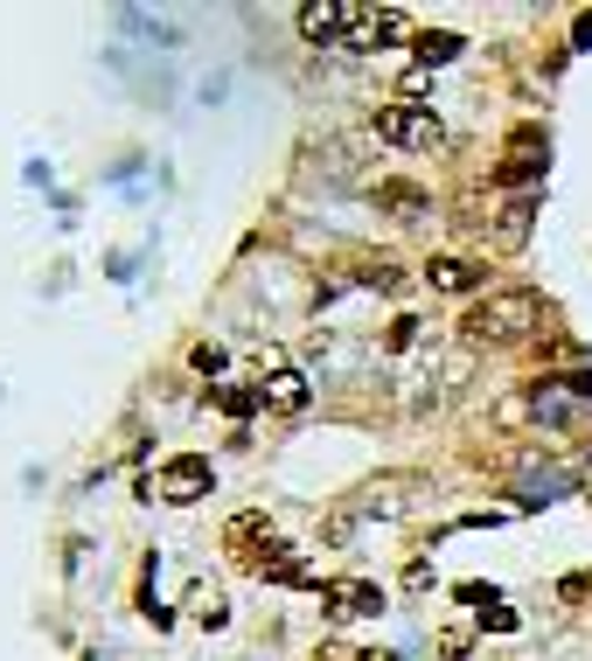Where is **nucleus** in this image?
Here are the masks:
<instances>
[{
	"instance_id": "obj_1",
	"label": "nucleus",
	"mask_w": 592,
	"mask_h": 661,
	"mask_svg": "<svg viewBox=\"0 0 592 661\" xmlns=\"http://www.w3.org/2000/svg\"><path fill=\"white\" fill-rule=\"evenodd\" d=\"M536 321H544V293L502 286V293H488L460 313V341H468V349H502V341H523Z\"/></svg>"
},
{
	"instance_id": "obj_2",
	"label": "nucleus",
	"mask_w": 592,
	"mask_h": 661,
	"mask_svg": "<svg viewBox=\"0 0 592 661\" xmlns=\"http://www.w3.org/2000/svg\"><path fill=\"white\" fill-rule=\"evenodd\" d=\"M377 140L411 147V153H440L446 147V126L425 112V104H383L377 112Z\"/></svg>"
},
{
	"instance_id": "obj_3",
	"label": "nucleus",
	"mask_w": 592,
	"mask_h": 661,
	"mask_svg": "<svg viewBox=\"0 0 592 661\" xmlns=\"http://www.w3.org/2000/svg\"><path fill=\"white\" fill-rule=\"evenodd\" d=\"M363 21H370V8H355V0H307V8H300V36L307 42H355Z\"/></svg>"
},
{
	"instance_id": "obj_4",
	"label": "nucleus",
	"mask_w": 592,
	"mask_h": 661,
	"mask_svg": "<svg viewBox=\"0 0 592 661\" xmlns=\"http://www.w3.org/2000/svg\"><path fill=\"white\" fill-rule=\"evenodd\" d=\"M210 488H217V467L202 460V453H174L161 467V494L168 501H195V494H210Z\"/></svg>"
},
{
	"instance_id": "obj_5",
	"label": "nucleus",
	"mask_w": 592,
	"mask_h": 661,
	"mask_svg": "<svg viewBox=\"0 0 592 661\" xmlns=\"http://www.w3.org/2000/svg\"><path fill=\"white\" fill-rule=\"evenodd\" d=\"M425 279H432V293H481L488 264H474V258H432Z\"/></svg>"
},
{
	"instance_id": "obj_6",
	"label": "nucleus",
	"mask_w": 592,
	"mask_h": 661,
	"mask_svg": "<svg viewBox=\"0 0 592 661\" xmlns=\"http://www.w3.org/2000/svg\"><path fill=\"white\" fill-rule=\"evenodd\" d=\"M530 230H536V196L502 202V217H495V244H502V251H523V244H530Z\"/></svg>"
},
{
	"instance_id": "obj_7",
	"label": "nucleus",
	"mask_w": 592,
	"mask_h": 661,
	"mask_svg": "<svg viewBox=\"0 0 592 661\" xmlns=\"http://www.w3.org/2000/svg\"><path fill=\"white\" fill-rule=\"evenodd\" d=\"M544 174V132H516V147H509V161H502V181H536Z\"/></svg>"
},
{
	"instance_id": "obj_8",
	"label": "nucleus",
	"mask_w": 592,
	"mask_h": 661,
	"mask_svg": "<svg viewBox=\"0 0 592 661\" xmlns=\"http://www.w3.org/2000/svg\"><path fill=\"white\" fill-rule=\"evenodd\" d=\"M460 49H468V36H453V29H419V36H411V57H419V70L453 63Z\"/></svg>"
},
{
	"instance_id": "obj_9",
	"label": "nucleus",
	"mask_w": 592,
	"mask_h": 661,
	"mask_svg": "<svg viewBox=\"0 0 592 661\" xmlns=\"http://www.w3.org/2000/svg\"><path fill=\"white\" fill-rule=\"evenodd\" d=\"M259 390H265V404H272V411H307V397H314L300 369H279V377H259Z\"/></svg>"
},
{
	"instance_id": "obj_10",
	"label": "nucleus",
	"mask_w": 592,
	"mask_h": 661,
	"mask_svg": "<svg viewBox=\"0 0 592 661\" xmlns=\"http://www.w3.org/2000/svg\"><path fill=\"white\" fill-rule=\"evenodd\" d=\"M398 36H404V14H398V8H370V21L355 29V42H349V49H391Z\"/></svg>"
},
{
	"instance_id": "obj_11",
	"label": "nucleus",
	"mask_w": 592,
	"mask_h": 661,
	"mask_svg": "<svg viewBox=\"0 0 592 661\" xmlns=\"http://www.w3.org/2000/svg\"><path fill=\"white\" fill-rule=\"evenodd\" d=\"M377 209H391V217H419L425 189H411V181H377Z\"/></svg>"
},
{
	"instance_id": "obj_12",
	"label": "nucleus",
	"mask_w": 592,
	"mask_h": 661,
	"mask_svg": "<svg viewBox=\"0 0 592 661\" xmlns=\"http://www.w3.org/2000/svg\"><path fill=\"white\" fill-rule=\"evenodd\" d=\"M328 599H334V613H383V592L363 585V578H355V585H334Z\"/></svg>"
},
{
	"instance_id": "obj_13",
	"label": "nucleus",
	"mask_w": 592,
	"mask_h": 661,
	"mask_svg": "<svg viewBox=\"0 0 592 661\" xmlns=\"http://www.w3.org/2000/svg\"><path fill=\"white\" fill-rule=\"evenodd\" d=\"M349 279H355V286H398L404 272H398V258H363V264H355Z\"/></svg>"
},
{
	"instance_id": "obj_14",
	"label": "nucleus",
	"mask_w": 592,
	"mask_h": 661,
	"mask_svg": "<svg viewBox=\"0 0 592 661\" xmlns=\"http://www.w3.org/2000/svg\"><path fill=\"white\" fill-rule=\"evenodd\" d=\"M217 404H223L230 418H251V404H259V390H251V383H223V390H217Z\"/></svg>"
},
{
	"instance_id": "obj_15",
	"label": "nucleus",
	"mask_w": 592,
	"mask_h": 661,
	"mask_svg": "<svg viewBox=\"0 0 592 661\" xmlns=\"http://www.w3.org/2000/svg\"><path fill=\"white\" fill-rule=\"evenodd\" d=\"M307 661H355V648H334V641H328V648H314Z\"/></svg>"
},
{
	"instance_id": "obj_16",
	"label": "nucleus",
	"mask_w": 592,
	"mask_h": 661,
	"mask_svg": "<svg viewBox=\"0 0 592 661\" xmlns=\"http://www.w3.org/2000/svg\"><path fill=\"white\" fill-rule=\"evenodd\" d=\"M572 390H579V397H592V369H572Z\"/></svg>"
},
{
	"instance_id": "obj_17",
	"label": "nucleus",
	"mask_w": 592,
	"mask_h": 661,
	"mask_svg": "<svg viewBox=\"0 0 592 661\" xmlns=\"http://www.w3.org/2000/svg\"><path fill=\"white\" fill-rule=\"evenodd\" d=\"M579 49H592V14H579Z\"/></svg>"
},
{
	"instance_id": "obj_18",
	"label": "nucleus",
	"mask_w": 592,
	"mask_h": 661,
	"mask_svg": "<svg viewBox=\"0 0 592 661\" xmlns=\"http://www.w3.org/2000/svg\"><path fill=\"white\" fill-rule=\"evenodd\" d=\"M355 661H398V654H370V648H355Z\"/></svg>"
}]
</instances>
